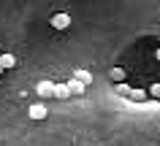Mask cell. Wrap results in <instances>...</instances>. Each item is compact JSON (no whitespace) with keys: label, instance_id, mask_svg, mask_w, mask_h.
I'll use <instances>...</instances> for the list:
<instances>
[{"label":"cell","instance_id":"obj_10","mask_svg":"<svg viewBox=\"0 0 160 146\" xmlns=\"http://www.w3.org/2000/svg\"><path fill=\"white\" fill-rule=\"evenodd\" d=\"M109 76H111V81L117 84V81H125V70H122V68H111Z\"/></svg>","mask_w":160,"mask_h":146},{"label":"cell","instance_id":"obj_7","mask_svg":"<svg viewBox=\"0 0 160 146\" xmlns=\"http://www.w3.org/2000/svg\"><path fill=\"white\" fill-rule=\"evenodd\" d=\"M0 65H3V70H11L14 68V65H17V57H14V54H0Z\"/></svg>","mask_w":160,"mask_h":146},{"label":"cell","instance_id":"obj_5","mask_svg":"<svg viewBox=\"0 0 160 146\" xmlns=\"http://www.w3.org/2000/svg\"><path fill=\"white\" fill-rule=\"evenodd\" d=\"M68 89H71V95H82L87 89V84H82V81H79V78H71V81H68Z\"/></svg>","mask_w":160,"mask_h":146},{"label":"cell","instance_id":"obj_13","mask_svg":"<svg viewBox=\"0 0 160 146\" xmlns=\"http://www.w3.org/2000/svg\"><path fill=\"white\" fill-rule=\"evenodd\" d=\"M3 73H6V70H3V65H0V76H3Z\"/></svg>","mask_w":160,"mask_h":146},{"label":"cell","instance_id":"obj_9","mask_svg":"<svg viewBox=\"0 0 160 146\" xmlns=\"http://www.w3.org/2000/svg\"><path fill=\"white\" fill-rule=\"evenodd\" d=\"M114 92H117L119 97H128V92H130V84H128V81H117V87H114Z\"/></svg>","mask_w":160,"mask_h":146},{"label":"cell","instance_id":"obj_3","mask_svg":"<svg viewBox=\"0 0 160 146\" xmlns=\"http://www.w3.org/2000/svg\"><path fill=\"white\" fill-rule=\"evenodd\" d=\"M35 92H38V97H52V92H54V84H52V81H38Z\"/></svg>","mask_w":160,"mask_h":146},{"label":"cell","instance_id":"obj_6","mask_svg":"<svg viewBox=\"0 0 160 146\" xmlns=\"http://www.w3.org/2000/svg\"><path fill=\"white\" fill-rule=\"evenodd\" d=\"M54 97H60V100H68L71 97V89H68V84H54Z\"/></svg>","mask_w":160,"mask_h":146},{"label":"cell","instance_id":"obj_12","mask_svg":"<svg viewBox=\"0 0 160 146\" xmlns=\"http://www.w3.org/2000/svg\"><path fill=\"white\" fill-rule=\"evenodd\" d=\"M155 60H158V62H160V49H158V52H155Z\"/></svg>","mask_w":160,"mask_h":146},{"label":"cell","instance_id":"obj_2","mask_svg":"<svg viewBox=\"0 0 160 146\" xmlns=\"http://www.w3.org/2000/svg\"><path fill=\"white\" fill-rule=\"evenodd\" d=\"M52 27H54V30H68V27H71V16H68V14H54V16H52Z\"/></svg>","mask_w":160,"mask_h":146},{"label":"cell","instance_id":"obj_1","mask_svg":"<svg viewBox=\"0 0 160 146\" xmlns=\"http://www.w3.org/2000/svg\"><path fill=\"white\" fill-rule=\"evenodd\" d=\"M27 114H30V119H35V122H41V119L49 116V111H46V106H43V103H33Z\"/></svg>","mask_w":160,"mask_h":146},{"label":"cell","instance_id":"obj_8","mask_svg":"<svg viewBox=\"0 0 160 146\" xmlns=\"http://www.w3.org/2000/svg\"><path fill=\"white\" fill-rule=\"evenodd\" d=\"M73 76L79 78L82 84H87V87L92 84V73H90V70H82V68H79V70H73Z\"/></svg>","mask_w":160,"mask_h":146},{"label":"cell","instance_id":"obj_4","mask_svg":"<svg viewBox=\"0 0 160 146\" xmlns=\"http://www.w3.org/2000/svg\"><path fill=\"white\" fill-rule=\"evenodd\" d=\"M147 89H133V87H130V92H128V97H130V100H133V103H147Z\"/></svg>","mask_w":160,"mask_h":146},{"label":"cell","instance_id":"obj_11","mask_svg":"<svg viewBox=\"0 0 160 146\" xmlns=\"http://www.w3.org/2000/svg\"><path fill=\"white\" fill-rule=\"evenodd\" d=\"M149 92H152V95H155V97L160 100V84H152V87H149Z\"/></svg>","mask_w":160,"mask_h":146}]
</instances>
